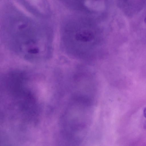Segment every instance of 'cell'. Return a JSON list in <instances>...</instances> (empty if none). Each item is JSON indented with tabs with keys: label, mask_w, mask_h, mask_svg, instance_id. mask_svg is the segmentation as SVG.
Segmentation results:
<instances>
[{
	"label": "cell",
	"mask_w": 146,
	"mask_h": 146,
	"mask_svg": "<svg viewBox=\"0 0 146 146\" xmlns=\"http://www.w3.org/2000/svg\"><path fill=\"white\" fill-rule=\"evenodd\" d=\"M102 32L94 20L82 16H70L62 25L61 40L68 53L75 56H92L102 45Z\"/></svg>",
	"instance_id": "2"
},
{
	"label": "cell",
	"mask_w": 146,
	"mask_h": 146,
	"mask_svg": "<svg viewBox=\"0 0 146 146\" xmlns=\"http://www.w3.org/2000/svg\"><path fill=\"white\" fill-rule=\"evenodd\" d=\"M144 22L146 24V15L145 16V17L144 18Z\"/></svg>",
	"instance_id": "6"
},
{
	"label": "cell",
	"mask_w": 146,
	"mask_h": 146,
	"mask_svg": "<svg viewBox=\"0 0 146 146\" xmlns=\"http://www.w3.org/2000/svg\"><path fill=\"white\" fill-rule=\"evenodd\" d=\"M2 28L5 42L18 56L35 62L50 58L53 36L52 31L48 27L10 8L4 15Z\"/></svg>",
	"instance_id": "1"
},
{
	"label": "cell",
	"mask_w": 146,
	"mask_h": 146,
	"mask_svg": "<svg viewBox=\"0 0 146 146\" xmlns=\"http://www.w3.org/2000/svg\"><path fill=\"white\" fill-rule=\"evenodd\" d=\"M29 11L37 16L49 15L50 8L47 0H18Z\"/></svg>",
	"instance_id": "4"
},
{
	"label": "cell",
	"mask_w": 146,
	"mask_h": 146,
	"mask_svg": "<svg viewBox=\"0 0 146 146\" xmlns=\"http://www.w3.org/2000/svg\"><path fill=\"white\" fill-rule=\"evenodd\" d=\"M143 114L144 117L146 119V107L143 110ZM143 127L145 129H146V120L144 124Z\"/></svg>",
	"instance_id": "5"
},
{
	"label": "cell",
	"mask_w": 146,
	"mask_h": 146,
	"mask_svg": "<svg viewBox=\"0 0 146 146\" xmlns=\"http://www.w3.org/2000/svg\"><path fill=\"white\" fill-rule=\"evenodd\" d=\"M72 10L100 19L104 17L108 11V0H60Z\"/></svg>",
	"instance_id": "3"
}]
</instances>
